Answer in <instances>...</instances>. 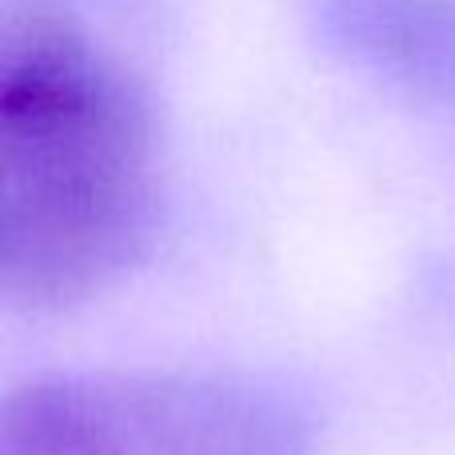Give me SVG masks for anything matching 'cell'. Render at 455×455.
<instances>
[{"instance_id":"obj_1","label":"cell","mask_w":455,"mask_h":455,"mask_svg":"<svg viewBox=\"0 0 455 455\" xmlns=\"http://www.w3.org/2000/svg\"><path fill=\"white\" fill-rule=\"evenodd\" d=\"M156 212V116L132 64L72 8L12 4L0 36L4 299L80 304L132 267Z\"/></svg>"},{"instance_id":"obj_2","label":"cell","mask_w":455,"mask_h":455,"mask_svg":"<svg viewBox=\"0 0 455 455\" xmlns=\"http://www.w3.org/2000/svg\"><path fill=\"white\" fill-rule=\"evenodd\" d=\"M299 395L220 371H64L12 387L0 455H312Z\"/></svg>"},{"instance_id":"obj_3","label":"cell","mask_w":455,"mask_h":455,"mask_svg":"<svg viewBox=\"0 0 455 455\" xmlns=\"http://www.w3.org/2000/svg\"><path fill=\"white\" fill-rule=\"evenodd\" d=\"M312 16L360 68L455 116V0H312Z\"/></svg>"}]
</instances>
